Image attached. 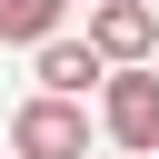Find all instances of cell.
I'll return each mask as SVG.
<instances>
[{
  "mask_svg": "<svg viewBox=\"0 0 159 159\" xmlns=\"http://www.w3.org/2000/svg\"><path fill=\"white\" fill-rule=\"evenodd\" d=\"M89 139H99V119L80 99H20V119H10L20 159H89Z\"/></svg>",
  "mask_w": 159,
  "mask_h": 159,
  "instance_id": "1",
  "label": "cell"
},
{
  "mask_svg": "<svg viewBox=\"0 0 159 159\" xmlns=\"http://www.w3.org/2000/svg\"><path fill=\"white\" fill-rule=\"evenodd\" d=\"M99 89H109V109H99V129H109L119 149H139V159H159V70H109Z\"/></svg>",
  "mask_w": 159,
  "mask_h": 159,
  "instance_id": "2",
  "label": "cell"
},
{
  "mask_svg": "<svg viewBox=\"0 0 159 159\" xmlns=\"http://www.w3.org/2000/svg\"><path fill=\"white\" fill-rule=\"evenodd\" d=\"M89 50H99L109 70H149V60H159V10H149V0H99V10H89Z\"/></svg>",
  "mask_w": 159,
  "mask_h": 159,
  "instance_id": "3",
  "label": "cell"
},
{
  "mask_svg": "<svg viewBox=\"0 0 159 159\" xmlns=\"http://www.w3.org/2000/svg\"><path fill=\"white\" fill-rule=\"evenodd\" d=\"M109 80V60L89 50V40H40V99H80V89H99Z\"/></svg>",
  "mask_w": 159,
  "mask_h": 159,
  "instance_id": "4",
  "label": "cell"
},
{
  "mask_svg": "<svg viewBox=\"0 0 159 159\" xmlns=\"http://www.w3.org/2000/svg\"><path fill=\"white\" fill-rule=\"evenodd\" d=\"M60 20H70V0H0V40H20V50L60 40Z\"/></svg>",
  "mask_w": 159,
  "mask_h": 159,
  "instance_id": "5",
  "label": "cell"
}]
</instances>
